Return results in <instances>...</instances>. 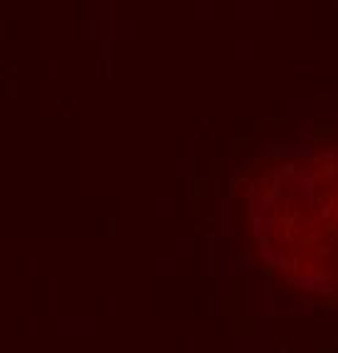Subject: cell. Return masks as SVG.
<instances>
[]
</instances>
